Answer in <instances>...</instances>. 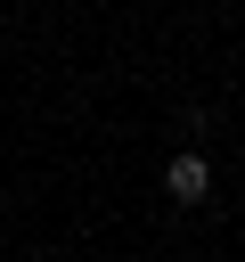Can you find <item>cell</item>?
Returning <instances> with one entry per match:
<instances>
[{
  "mask_svg": "<svg viewBox=\"0 0 245 262\" xmlns=\"http://www.w3.org/2000/svg\"><path fill=\"white\" fill-rule=\"evenodd\" d=\"M163 188H172L180 205H204V196H212V164H204V156H172V164H163Z\"/></svg>",
  "mask_w": 245,
  "mask_h": 262,
  "instance_id": "6da1fadb",
  "label": "cell"
}]
</instances>
